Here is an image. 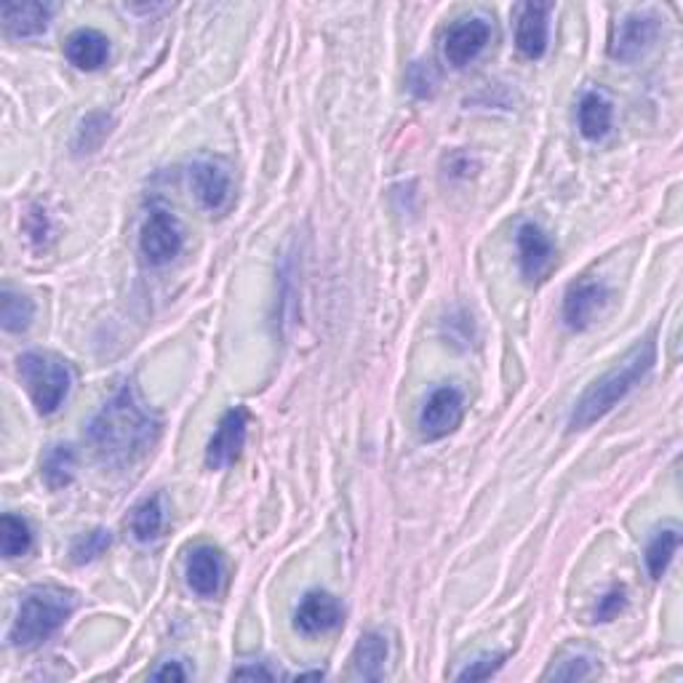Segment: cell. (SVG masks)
I'll use <instances>...</instances> for the list:
<instances>
[{
    "label": "cell",
    "instance_id": "6da1fadb",
    "mask_svg": "<svg viewBox=\"0 0 683 683\" xmlns=\"http://www.w3.org/2000/svg\"><path fill=\"white\" fill-rule=\"evenodd\" d=\"M158 436L161 419L145 406L131 382L120 385L88 423V444L110 468H131L156 446Z\"/></svg>",
    "mask_w": 683,
    "mask_h": 683
},
{
    "label": "cell",
    "instance_id": "7a4b0ae2",
    "mask_svg": "<svg viewBox=\"0 0 683 683\" xmlns=\"http://www.w3.org/2000/svg\"><path fill=\"white\" fill-rule=\"evenodd\" d=\"M657 361V342L643 340L633 344V348L625 353L622 361H617L609 372L598 376L587 391L579 395V401L572 408L569 427L572 430H587L590 425H596L598 419H604L606 414L615 408L619 401L628 398L643 382Z\"/></svg>",
    "mask_w": 683,
    "mask_h": 683
},
{
    "label": "cell",
    "instance_id": "3957f363",
    "mask_svg": "<svg viewBox=\"0 0 683 683\" xmlns=\"http://www.w3.org/2000/svg\"><path fill=\"white\" fill-rule=\"evenodd\" d=\"M78 606L75 593L56 585H38L19 601L14 625L9 630V643L14 649H35L46 643Z\"/></svg>",
    "mask_w": 683,
    "mask_h": 683
},
{
    "label": "cell",
    "instance_id": "277c9868",
    "mask_svg": "<svg viewBox=\"0 0 683 683\" xmlns=\"http://www.w3.org/2000/svg\"><path fill=\"white\" fill-rule=\"evenodd\" d=\"M19 374L28 385L35 412L43 417L60 412L73 387V369L54 353H24L19 359Z\"/></svg>",
    "mask_w": 683,
    "mask_h": 683
},
{
    "label": "cell",
    "instance_id": "5b68a950",
    "mask_svg": "<svg viewBox=\"0 0 683 683\" xmlns=\"http://www.w3.org/2000/svg\"><path fill=\"white\" fill-rule=\"evenodd\" d=\"M182 246L184 233L180 220L171 212H163V209L150 212L142 225V233H139V248H142L145 259L156 267L169 265L171 259L180 257Z\"/></svg>",
    "mask_w": 683,
    "mask_h": 683
},
{
    "label": "cell",
    "instance_id": "8992f818",
    "mask_svg": "<svg viewBox=\"0 0 683 683\" xmlns=\"http://www.w3.org/2000/svg\"><path fill=\"white\" fill-rule=\"evenodd\" d=\"M660 35V19L654 14H628L611 28L609 38V56L617 62H636L654 46Z\"/></svg>",
    "mask_w": 683,
    "mask_h": 683
},
{
    "label": "cell",
    "instance_id": "52a82bcc",
    "mask_svg": "<svg viewBox=\"0 0 683 683\" xmlns=\"http://www.w3.org/2000/svg\"><path fill=\"white\" fill-rule=\"evenodd\" d=\"M465 417V395L457 387L444 385L427 395L419 412V433L425 440H440L455 433Z\"/></svg>",
    "mask_w": 683,
    "mask_h": 683
},
{
    "label": "cell",
    "instance_id": "ba28073f",
    "mask_svg": "<svg viewBox=\"0 0 683 683\" xmlns=\"http://www.w3.org/2000/svg\"><path fill=\"white\" fill-rule=\"evenodd\" d=\"M248 433V412L244 406H235L225 412V417L216 425V433L209 440L206 449V468L209 470H225L230 465L238 462L241 451L246 446Z\"/></svg>",
    "mask_w": 683,
    "mask_h": 683
},
{
    "label": "cell",
    "instance_id": "9c48e42d",
    "mask_svg": "<svg viewBox=\"0 0 683 683\" xmlns=\"http://www.w3.org/2000/svg\"><path fill=\"white\" fill-rule=\"evenodd\" d=\"M491 41V22L487 17L459 19L444 38V56L451 67H468Z\"/></svg>",
    "mask_w": 683,
    "mask_h": 683
},
{
    "label": "cell",
    "instance_id": "30bf717a",
    "mask_svg": "<svg viewBox=\"0 0 683 683\" xmlns=\"http://www.w3.org/2000/svg\"><path fill=\"white\" fill-rule=\"evenodd\" d=\"M344 619V606L334 596L321 590H312L302 598L294 611V625L305 636H321L337 630Z\"/></svg>",
    "mask_w": 683,
    "mask_h": 683
},
{
    "label": "cell",
    "instance_id": "8fae6325",
    "mask_svg": "<svg viewBox=\"0 0 683 683\" xmlns=\"http://www.w3.org/2000/svg\"><path fill=\"white\" fill-rule=\"evenodd\" d=\"M609 302V289L601 280H579L569 286L564 297V321L574 331H585L587 326L601 316V310Z\"/></svg>",
    "mask_w": 683,
    "mask_h": 683
},
{
    "label": "cell",
    "instance_id": "7c38bea8",
    "mask_svg": "<svg viewBox=\"0 0 683 683\" xmlns=\"http://www.w3.org/2000/svg\"><path fill=\"white\" fill-rule=\"evenodd\" d=\"M551 3H523L515 17V46L529 60H540L547 49V19H551Z\"/></svg>",
    "mask_w": 683,
    "mask_h": 683
},
{
    "label": "cell",
    "instance_id": "4fadbf2b",
    "mask_svg": "<svg viewBox=\"0 0 683 683\" xmlns=\"http://www.w3.org/2000/svg\"><path fill=\"white\" fill-rule=\"evenodd\" d=\"M190 184H193V193L206 212H222L230 203L233 195V182L230 174L214 161H198L190 169Z\"/></svg>",
    "mask_w": 683,
    "mask_h": 683
},
{
    "label": "cell",
    "instance_id": "5bb4252c",
    "mask_svg": "<svg viewBox=\"0 0 683 683\" xmlns=\"http://www.w3.org/2000/svg\"><path fill=\"white\" fill-rule=\"evenodd\" d=\"M225 579V558L212 545H198L188 558V585L195 596L214 598Z\"/></svg>",
    "mask_w": 683,
    "mask_h": 683
},
{
    "label": "cell",
    "instance_id": "9a60e30c",
    "mask_svg": "<svg viewBox=\"0 0 683 683\" xmlns=\"http://www.w3.org/2000/svg\"><path fill=\"white\" fill-rule=\"evenodd\" d=\"M515 244H519V259H521L523 278L537 280L553 262V241L547 238V233L540 225H534V222H526V225L519 227Z\"/></svg>",
    "mask_w": 683,
    "mask_h": 683
},
{
    "label": "cell",
    "instance_id": "2e32d148",
    "mask_svg": "<svg viewBox=\"0 0 683 683\" xmlns=\"http://www.w3.org/2000/svg\"><path fill=\"white\" fill-rule=\"evenodd\" d=\"M65 54L70 65L86 70V73H94V70L105 67L107 60H110V41H107V35H102L99 30H75V33L67 38Z\"/></svg>",
    "mask_w": 683,
    "mask_h": 683
},
{
    "label": "cell",
    "instance_id": "e0dca14e",
    "mask_svg": "<svg viewBox=\"0 0 683 683\" xmlns=\"http://www.w3.org/2000/svg\"><path fill=\"white\" fill-rule=\"evenodd\" d=\"M3 30L11 38H35L43 35L49 28L51 6L46 3H6L0 9Z\"/></svg>",
    "mask_w": 683,
    "mask_h": 683
},
{
    "label": "cell",
    "instance_id": "ac0fdd59",
    "mask_svg": "<svg viewBox=\"0 0 683 683\" xmlns=\"http://www.w3.org/2000/svg\"><path fill=\"white\" fill-rule=\"evenodd\" d=\"M611 115H615V110H611V102L606 99V94L585 92L577 107V120L583 137L590 139V142H601L606 134L611 131Z\"/></svg>",
    "mask_w": 683,
    "mask_h": 683
},
{
    "label": "cell",
    "instance_id": "d6986e66",
    "mask_svg": "<svg viewBox=\"0 0 683 683\" xmlns=\"http://www.w3.org/2000/svg\"><path fill=\"white\" fill-rule=\"evenodd\" d=\"M355 675L363 681H382L385 679L387 662V638L382 633H363L353 654Z\"/></svg>",
    "mask_w": 683,
    "mask_h": 683
},
{
    "label": "cell",
    "instance_id": "ffe728a7",
    "mask_svg": "<svg viewBox=\"0 0 683 683\" xmlns=\"http://www.w3.org/2000/svg\"><path fill=\"white\" fill-rule=\"evenodd\" d=\"M679 545H681V529L675 526V523H670V526H662L660 532H654V537H651L647 545V569H649L651 579L665 577L670 561H673Z\"/></svg>",
    "mask_w": 683,
    "mask_h": 683
},
{
    "label": "cell",
    "instance_id": "44dd1931",
    "mask_svg": "<svg viewBox=\"0 0 683 683\" xmlns=\"http://www.w3.org/2000/svg\"><path fill=\"white\" fill-rule=\"evenodd\" d=\"M163 521H166V515H163L161 494L150 497V500L137 504V508H134V513H131L134 540L142 542V545H147V542H156L163 532Z\"/></svg>",
    "mask_w": 683,
    "mask_h": 683
},
{
    "label": "cell",
    "instance_id": "7402d4cb",
    "mask_svg": "<svg viewBox=\"0 0 683 683\" xmlns=\"http://www.w3.org/2000/svg\"><path fill=\"white\" fill-rule=\"evenodd\" d=\"M30 547H33V529H30V523L22 515L6 513L3 521H0V551H3V558H22V555L30 553Z\"/></svg>",
    "mask_w": 683,
    "mask_h": 683
},
{
    "label": "cell",
    "instance_id": "603a6c76",
    "mask_svg": "<svg viewBox=\"0 0 683 683\" xmlns=\"http://www.w3.org/2000/svg\"><path fill=\"white\" fill-rule=\"evenodd\" d=\"M33 299H28L24 294L3 289V294H0V321H3V329L9 331V334L28 331L30 323H33Z\"/></svg>",
    "mask_w": 683,
    "mask_h": 683
},
{
    "label": "cell",
    "instance_id": "cb8c5ba5",
    "mask_svg": "<svg viewBox=\"0 0 683 683\" xmlns=\"http://www.w3.org/2000/svg\"><path fill=\"white\" fill-rule=\"evenodd\" d=\"M75 476V451L73 446L56 444L43 457V481L49 489H65Z\"/></svg>",
    "mask_w": 683,
    "mask_h": 683
},
{
    "label": "cell",
    "instance_id": "d4e9b609",
    "mask_svg": "<svg viewBox=\"0 0 683 683\" xmlns=\"http://www.w3.org/2000/svg\"><path fill=\"white\" fill-rule=\"evenodd\" d=\"M110 532L107 529H94V532L81 534L78 540L73 542V547H70V555H73L75 564H92L94 558H99L102 553L110 547Z\"/></svg>",
    "mask_w": 683,
    "mask_h": 683
},
{
    "label": "cell",
    "instance_id": "484cf974",
    "mask_svg": "<svg viewBox=\"0 0 683 683\" xmlns=\"http://www.w3.org/2000/svg\"><path fill=\"white\" fill-rule=\"evenodd\" d=\"M590 675H593V660L585 654H577L547 670L545 681H553V679L555 681H583V679H590Z\"/></svg>",
    "mask_w": 683,
    "mask_h": 683
},
{
    "label": "cell",
    "instance_id": "4316f807",
    "mask_svg": "<svg viewBox=\"0 0 683 683\" xmlns=\"http://www.w3.org/2000/svg\"><path fill=\"white\" fill-rule=\"evenodd\" d=\"M408 92L414 94L417 99H427L436 94V86H438V75L436 70H433L430 62H414L412 70H408Z\"/></svg>",
    "mask_w": 683,
    "mask_h": 683
},
{
    "label": "cell",
    "instance_id": "83f0119b",
    "mask_svg": "<svg viewBox=\"0 0 683 683\" xmlns=\"http://www.w3.org/2000/svg\"><path fill=\"white\" fill-rule=\"evenodd\" d=\"M504 660H508V654H483V657H478L476 662H470V665L465 668L457 679L459 681H487L504 665Z\"/></svg>",
    "mask_w": 683,
    "mask_h": 683
},
{
    "label": "cell",
    "instance_id": "f1b7e54d",
    "mask_svg": "<svg viewBox=\"0 0 683 683\" xmlns=\"http://www.w3.org/2000/svg\"><path fill=\"white\" fill-rule=\"evenodd\" d=\"M625 604H628V593H625V587H611L601 601H598L596 622H609V619H615L619 611L625 609Z\"/></svg>",
    "mask_w": 683,
    "mask_h": 683
},
{
    "label": "cell",
    "instance_id": "f546056e",
    "mask_svg": "<svg viewBox=\"0 0 683 683\" xmlns=\"http://www.w3.org/2000/svg\"><path fill=\"white\" fill-rule=\"evenodd\" d=\"M230 679H265V681H273L276 679V673H273V670H267L265 665H246V668H238V670H233V675H230Z\"/></svg>",
    "mask_w": 683,
    "mask_h": 683
},
{
    "label": "cell",
    "instance_id": "4dcf8cb0",
    "mask_svg": "<svg viewBox=\"0 0 683 683\" xmlns=\"http://www.w3.org/2000/svg\"><path fill=\"white\" fill-rule=\"evenodd\" d=\"M152 679L156 681H184L188 679V673L180 668V662H163V668H158L156 673H152Z\"/></svg>",
    "mask_w": 683,
    "mask_h": 683
},
{
    "label": "cell",
    "instance_id": "1f68e13d",
    "mask_svg": "<svg viewBox=\"0 0 683 683\" xmlns=\"http://www.w3.org/2000/svg\"><path fill=\"white\" fill-rule=\"evenodd\" d=\"M297 679H323V673H299Z\"/></svg>",
    "mask_w": 683,
    "mask_h": 683
}]
</instances>
